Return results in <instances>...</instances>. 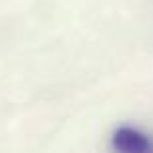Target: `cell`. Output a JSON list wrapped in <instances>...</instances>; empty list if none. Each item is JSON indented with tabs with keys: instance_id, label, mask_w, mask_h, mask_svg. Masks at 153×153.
Returning <instances> with one entry per match:
<instances>
[{
	"instance_id": "cell-1",
	"label": "cell",
	"mask_w": 153,
	"mask_h": 153,
	"mask_svg": "<svg viewBox=\"0 0 153 153\" xmlns=\"http://www.w3.org/2000/svg\"><path fill=\"white\" fill-rule=\"evenodd\" d=\"M112 146L120 151L128 153H143L151 147L149 140L146 134L138 130L134 126H120L116 128V132L112 134Z\"/></svg>"
}]
</instances>
